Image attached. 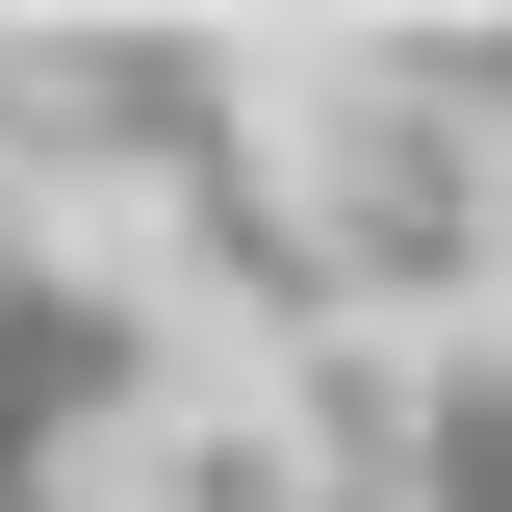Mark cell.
<instances>
[{
  "instance_id": "obj_1",
  "label": "cell",
  "mask_w": 512,
  "mask_h": 512,
  "mask_svg": "<svg viewBox=\"0 0 512 512\" xmlns=\"http://www.w3.org/2000/svg\"><path fill=\"white\" fill-rule=\"evenodd\" d=\"M410 512H512V333L410 359Z\"/></svg>"
},
{
  "instance_id": "obj_2",
  "label": "cell",
  "mask_w": 512,
  "mask_h": 512,
  "mask_svg": "<svg viewBox=\"0 0 512 512\" xmlns=\"http://www.w3.org/2000/svg\"><path fill=\"white\" fill-rule=\"evenodd\" d=\"M0 512H77V487H0Z\"/></svg>"
}]
</instances>
